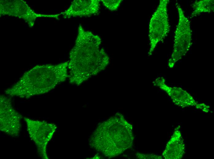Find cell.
Masks as SVG:
<instances>
[{
    "label": "cell",
    "mask_w": 214,
    "mask_h": 159,
    "mask_svg": "<svg viewBox=\"0 0 214 159\" xmlns=\"http://www.w3.org/2000/svg\"><path fill=\"white\" fill-rule=\"evenodd\" d=\"M185 145L179 128H176L162 155L166 159H180L184 153Z\"/></svg>",
    "instance_id": "obj_11"
},
{
    "label": "cell",
    "mask_w": 214,
    "mask_h": 159,
    "mask_svg": "<svg viewBox=\"0 0 214 159\" xmlns=\"http://www.w3.org/2000/svg\"><path fill=\"white\" fill-rule=\"evenodd\" d=\"M30 137L35 143L39 156L42 159H49L46 148L55 132L56 126L45 121H38L25 117Z\"/></svg>",
    "instance_id": "obj_6"
},
{
    "label": "cell",
    "mask_w": 214,
    "mask_h": 159,
    "mask_svg": "<svg viewBox=\"0 0 214 159\" xmlns=\"http://www.w3.org/2000/svg\"><path fill=\"white\" fill-rule=\"evenodd\" d=\"M213 0L196 1L192 5L193 11L191 16L194 17L203 13H210L214 11Z\"/></svg>",
    "instance_id": "obj_12"
},
{
    "label": "cell",
    "mask_w": 214,
    "mask_h": 159,
    "mask_svg": "<svg viewBox=\"0 0 214 159\" xmlns=\"http://www.w3.org/2000/svg\"><path fill=\"white\" fill-rule=\"evenodd\" d=\"M136 157L139 159H162L161 156L154 154H144L137 153Z\"/></svg>",
    "instance_id": "obj_14"
},
{
    "label": "cell",
    "mask_w": 214,
    "mask_h": 159,
    "mask_svg": "<svg viewBox=\"0 0 214 159\" xmlns=\"http://www.w3.org/2000/svg\"><path fill=\"white\" fill-rule=\"evenodd\" d=\"M68 62L37 65L24 73L5 92L10 96L26 98L47 93L68 77Z\"/></svg>",
    "instance_id": "obj_3"
},
{
    "label": "cell",
    "mask_w": 214,
    "mask_h": 159,
    "mask_svg": "<svg viewBox=\"0 0 214 159\" xmlns=\"http://www.w3.org/2000/svg\"><path fill=\"white\" fill-rule=\"evenodd\" d=\"M103 5L111 11L117 10L121 2V0H101Z\"/></svg>",
    "instance_id": "obj_13"
},
{
    "label": "cell",
    "mask_w": 214,
    "mask_h": 159,
    "mask_svg": "<svg viewBox=\"0 0 214 159\" xmlns=\"http://www.w3.org/2000/svg\"><path fill=\"white\" fill-rule=\"evenodd\" d=\"M22 116L13 106L10 98L3 95L0 97V130L14 137L19 136Z\"/></svg>",
    "instance_id": "obj_8"
},
{
    "label": "cell",
    "mask_w": 214,
    "mask_h": 159,
    "mask_svg": "<svg viewBox=\"0 0 214 159\" xmlns=\"http://www.w3.org/2000/svg\"><path fill=\"white\" fill-rule=\"evenodd\" d=\"M0 16H8L23 20L32 28L36 19L38 18L49 17L59 19L60 14H44L35 12L22 0H1L0 1Z\"/></svg>",
    "instance_id": "obj_7"
},
{
    "label": "cell",
    "mask_w": 214,
    "mask_h": 159,
    "mask_svg": "<svg viewBox=\"0 0 214 159\" xmlns=\"http://www.w3.org/2000/svg\"><path fill=\"white\" fill-rule=\"evenodd\" d=\"M178 20L175 32L173 49L168 65L173 68L175 64L188 51L192 45V32L189 19L180 6L176 4Z\"/></svg>",
    "instance_id": "obj_4"
},
{
    "label": "cell",
    "mask_w": 214,
    "mask_h": 159,
    "mask_svg": "<svg viewBox=\"0 0 214 159\" xmlns=\"http://www.w3.org/2000/svg\"><path fill=\"white\" fill-rule=\"evenodd\" d=\"M132 125L118 113L98 124L91 135V147L109 158L115 157L133 146Z\"/></svg>",
    "instance_id": "obj_2"
},
{
    "label": "cell",
    "mask_w": 214,
    "mask_h": 159,
    "mask_svg": "<svg viewBox=\"0 0 214 159\" xmlns=\"http://www.w3.org/2000/svg\"><path fill=\"white\" fill-rule=\"evenodd\" d=\"M100 1V0H74L66 10L60 14L65 19L90 17L98 12Z\"/></svg>",
    "instance_id": "obj_10"
},
{
    "label": "cell",
    "mask_w": 214,
    "mask_h": 159,
    "mask_svg": "<svg viewBox=\"0 0 214 159\" xmlns=\"http://www.w3.org/2000/svg\"><path fill=\"white\" fill-rule=\"evenodd\" d=\"M168 0H160L150 19L149 27L150 48L148 53L151 55L157 44L168 35L170 26L168 14Z\"/></svg>",
    "instance_id": "obj_5"
},
{
    "label": "cell",
    "mask_w": 214,
    "mask_h": 159,
    "mask_svg": "<svg viewBox=\"0 0 214 159\" xmlns=\"http://www.w3.org/2000/svg\"><path fill=\"white\" fill-rule=\"evenodd\" d=\"M98 35L85 30L80 24L75 44L69 53L68 68L71 84L78 85L104 69L109 63Z\"/></svg>",
    "instance_id": "obj_1"
},
{
    "label": "cell",
    "mask_w": 214,
    "mask_h": 159,
    "mask_svg": "<svg viewBox=\"0 0 214 159\" xmlns=\"http://www.w3.org/2000/svg\"><path fill=\"white\" fill-rule=\"evenodd\" d=\"M163 77L157 78L153 84L164 91L176 105L182 108L196 106L198 103L192 95L183 89L176 87H170L166 83Z\"/></svg>",
    "instance_id": "obj_9"
},
{
    "label": "cell",
    "mask_w": 214,
    "mask_h": 159,
    "mask_svg": "<svg viewBox=\"0 0 214 159\" xmlns=\"http://www.w3.org/2000/svg\"><path fill=\"white\" fill-rule=\"evenodd\" d=\"M196 108L200 109L205 113H208L209 111L210 106L204 103H199L195 106Z\"/></svg>",
    "instance_id": "obj_15"
}]
</instances>
